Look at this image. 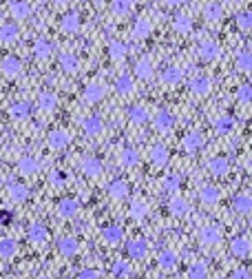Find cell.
Returning <instances> with one entry per match:
<instances>
[{
  "instance_id": "cell-1",
  "label": "cell",
  "mask_w": 252,
  "mask_h": 279,
  "mask_svg": "<svg viewBox=\"0 0 252 279\" xmlns=\"http://www.w3.org/2000/svg\"><path fill=\"white\" fill-rule=\"evenodd\" d=\"M188 89H190L193 96L203 98V96H208V93L212 91V82H210V78H208L206 73H195L193 78L188 80Z\"/></svg>"
},
{
  "instance_id": "cell-2",
  "label": "cell",
  "mask_w": 252,
  "mask_h": 279,
  "mask_svg": "<svg viewBox=\"0 0 252 279\" xmlns=\"http://www.w3.org/2000/svg\"><path fill=\"white\" fill-rule=\"evenodd\" d=\"M153 129L157 131V133H161V135L170 133V131L175 129V117H173V113H170L168 109H159V111L153 115Z\"/></svg>"
},
{
  "instance_id": "cell-3",
  "label": "cell",
  "mask_w": 252,
  "mask_h": 279,
  "mask_svg": "<svg viewBox=\"0 0 252 279\" xmlns=\"http://www.w3.org/2000/svg\"><path fill=\"white\" fill-rule=\"evenodd\" d=\"M80 129H82V133L87 135V138H98V135H102V131H104V122H102V117L100 115L91 113V115L82 117Z\"/></svg>"
},
{
  "instance_id": "cell-4",
  "label": "cell",
  "mask_w": 252,
  "mask_h": 279,
  "mask_svg": "<svg viewBox=\"0 0 252 279\" xmlns=\"http://www.w3.org/2000/svg\"><path fill=\"white\" fill-rule=\"evenodd\" d=\"M197 237H199V242H202L203 246H217V244H221L223 233H221L219 226L208 224V226H202V228H199Z\"/></svg>"
},
{
  "instance_id": "cell-5",
  "label": "cell",
  "mask_w": 252,
  "mask_h": 279,
  "mask_svg": "<svg viewBox=\"0 0 252 279\" xmlns=\"http://www.w3.org/2000/svg\"><path fill=\"white\" fill-rule=\"evenodd\" d=\"M69 133H66L64 129H60V126H55V129L49 131V135H47V146H49L51 151H62L69 146Z\"/></svg>"
},
{
  "instance_id": "cell-6",
  "label": "cell",
  "mask_w": 252,
  "mask_h": 279,
  "mask_svg": "<svg viewBox=\"0 0 252 279\" xmlns=\"http://www.w3.org/2000/svg\"><path fill=\"white\" fill-rule=\"evenodd\" d=\"M104 96H106V89H104L102 82H89L82 91V98L87 105H100L104 100Z\"/></svg>"
},
{
  "instance_id": "cell-7",
  "label": "cell",
  "mask_w": 252,
  "mask_h": 279,
  "mask_svg": "<svg viewBox=\"0 0 252 279\" xmlns=\"http://www.w3.org/2000/svg\"><path fill=\"white\" fill-rule=\"evenodd\" d=\"M106 193L111 200L124 202V200H128V195H131V184H128L126 179H113V182L108 184Z\"/></svg>"
},
{
  "instance_id": "cell-8",
  "label": "cell",
  "mask_w": 252,
  "mask_h": 279,
  "mask_svg": "<svg viewBox=\"0 0 252 279\" xmlns=\"http://www.w3.org/2000/svg\"><path fill=\"white\" fill-rule=\"evenodd\" d=\"M55 213H58V217H62V220H73L80 213V200H75V197H62V200L58 202Z\"/></svg>"
},
{
  "instance_id": "cell-9",
  "label": "cell",
  "mask_w": 252,
  "mask_h": 279,
  "mask_svg": "<svg viewBox=\"0 0 252 279\" xmlns=\"http://www.w3.org/2000/svg\"><path fill=\"white\" fill-rule=\"evenodd\" d=\"M135 78H140L142 82H149V80L155 78V67H153V60L149 56H142L140 60L135 62V69H133Z\"/></svg>"
},
{
  "instance_id": "cell-10",
  "label": "cell",
  "mask_w": 252,
  "mask_h": 279,
  "mask_svg": "<svg viewBox=\"0 0 252 279\" xmlns=\"http://www.w3.org/2000/svg\"><path fill=\"white\" fill-rule=\"evenodd\" d=\"M27 237H29V242L33 246H45L49 242V228H47L45 224H40V222H36V224H31L29 228H27Z\"/></svg>"
},
{
  "instance_id": "cell-11",
  "label": "cell",
  "mask_w": 252,
  "mask_h": 279,
  "mask_svg": "<svg viewBox=\"0 0 252 279\" xmlns=\"http://www.w3.org/2000/svg\"><path fill=\"white\" fill-rule=\"evenodd\" d=\"M80 168H82V173L87 175L89 179H98L100 175L104 173V164L100 158H93V155H87V158L82 160V164H80Z\"/></svg>"
},
{
  "instance_id": "cell-12",
  "label": "cell",
  "mask_w": 252,
  "mask_h": 279,
  "mask_svg": "<svg viewBox=\"0 0 252 279\" xmlns=\"http://www.w3.org/2000/svg\"><path fill=\"white\" fill-rule=\"evenodd\" d=\"M197 195H199V202H202L203 206H215L217 202L221 200V191L217 184H203Z\"/></svg>"
},
{
  "instance_id": "cell-13",
  "label": "cell",
  "mask_w": 252,
  "mask_h": 279,
  "mask_svg": "<svg viewBox=\"0 0 252 279\" xmlns=\"http://www.w3.org/2000/svg\"><path fill=\"white\" fill-rule=\"evenodd\" d=\"M0 69H2L4 78L13 80L22 73V60L18 58V56H4L2 62H0Z\"/></svg>"
},
{
  "instance_id": "cell-14",
  "label": "cell",
  "mask_w": 252,
  "mask_h": 279,
  "mask_svg": "<svg viewBox=\"0 0 252 279\" xmlns=\"http://www.w3.org/2000/svg\"><path fill=\"white\" fill-rule=\"evenodd\" d=\"M230 253L235 255L237 259H248L250 253H252V244H250V237H248V235H239V237L232 239Z\"/></svg>"
},
{
  "instance_id": "cell-15",
  "label": "cell",
  "mask_w": 252,
  "mask_h": 279,
  "mask_svg": "<svg viewBox=\"0 0 252 279\" xmlns=\"http://www.w3.org/2000/svg\"><path fill=\"white\" fill-rule=\"evenodd\" d=\"M208 173L212 175V177H226L228 173H230V160L223 158V155H217V158H210L208 160Z\"/></svg>"
},
{
  "instance_id": "cell-16",
  "label": "cell",
  "mask_w": 252,
  "mask_h": 279,
  "mask_svg": "<svg viewBox=\"0 0 252 279\" xmlns=\"http://www.w3.org/2000/svg\"><path fill=\"white\" fill-rule=\"evenodd\" d=\"M197 56L202 62H212V60H217L221 56V49L215 40H203L197 49Z\"/></svg>"
},
{
  "instance_id": "cell-17",
  "label": "cell",
  "mask_w": 252,
  "mask_h": 279,
  "mask_svg": "<svg viewBox=\"0 0 252 279\" xmlns=\"http://www.w3.org/2000/svg\"><path fill=\"white\" fill-rule=\"evenodd\" d=\"M31 51H33V58L45 62V60H49L53 56V42L47 40V38H38V40H33Z\"/></svg>"
},
{
  "instance_id": "cell-18",
  "label": "cell",
  "mask_w": 252,
  "mask_h": 279,
  "mask_svg": "<svg viewBox=\"0 0 252 279\" xmlns=\"http://www.w3.org/2000/svg\"><path fill=\"white\" fill-rule=\"evenodd\" d=\"M40 168H42L40 160H36L33 155H25V158H20L16 164V171L20 173L22 177H31V175H36Z\"/></svg>"
},
{
  "instance_id": "cell-19",
  "label": "cell",
  "mask_w": 252,
  "mask_h": 279,
  "mask_svg": "<svg viewBox=\"0 0 252 279\" xmlns=\"http://www.w3.org/2000/svg\"><path fill=\"white\" fill-rule=\"evenodd\" d=\"M126 255L131 259H146L149 257V242L144 237H135L126 244Z\"/></svg>"
},
{
  "instance_id": "cell-20",
  "label": "cell",
  "mask_w": 252,
  "mask_h": 279,
  "mask_svg": "<svg viewBox=\"0 0 252 279\" xmlns=\"http://www.w3.org/2000/svg\"><path fill=\"white\" fill-rule=\"evenodd\" d=\"M149 160H151V164H153V168H164L166 164H168V160H170L168 146L166 144H155L153 149H151V153H149Z\"/></svg>"
},
{
  "instance_id": "cell-21",
  "label": "cell",
  "mask_w": 252,
  "mask_h": 279,
  "mask_svg": "<svg viewBox=\"0 0 252 279\" xmlns=\"http://www.w3.org/2000/svg\"><path fill=\"white\" fill-rule=\"evenodd\" d=\"M80 27H82V16L78 11H66L62 18H60V29L64 34H78Z\"/></svg>"
},
{
  "instance_id": "cell-22",
  "label": "cell",
  "mask_w": 252,
  "mask_h": 279,
  "mask_svg": "<svg viewBox=\"0 0 252 279\" xmlns=\"http://www.w3.org/2000/svg\"><path fill=\"white\" fill-rule=\"evenodd\" d=\"M203 142H206V140H203L202 131H188V133L182 138L179 144H182V149L186 151V153H197V151L203 146Z\"/></svg>"
},
{
  "instance_id": "cell-23",
  "label": "cell",
  "mask_w": 252,
  "mask_h": 279,
  "mask_svg": "<svg viewBox=\"0 0 252 279\" xmlns=\"http://www.w3.org/2000/svg\"><path fill=\"white\" fill-rule=\"evenodd\" d=\"M7 195L11 202H27L31 195V191H29V186L22 184V182H9L7 184Z\"/></svg>"
},
{
  "instance_id": "cell-24",
  "label": "cell",
  "mask_w": 252,
  "mask_h": 279,
  "mask_svg": "<svg viewBox=\"0 0 252 279\" xmlns=\"http://www.w3.org/2000/svg\"><path fill=\"white\" fill-rule=\"evenodd\" d=\"M126 117H128V122L142 126V124H146V122L151 120V113H149V109L142 107V105H131L126 109Z\"/></svg>"
},
{
  "instance_id": "cell-25",
  "label": "cell",
  "mask_w": 252,
  "mask_h": 279,
  "mask_svg": "<svg viewBox=\"0 0 252 279\" xmlns=\"http://www.w3.org/2000/svg\"><path fill=\"white\" fill-rule=\"evenodd\" d=\"M58 250H60V255H64V257H75V255L80 253V242L73 237V235L60 237L58 239Z\"/></svg>"
},
{
  "instance_id": "cell-26",
  "label": "cell",
  "mask_w": 252,
  "mask_h": 279,
  "mask_svg": "<svg viewBox=\"0 0 252 279\" xmlns=\"http://www.w3.org/2000/svg\"><path fill=\"white\" fill-rule=\"evenodd\" d=\"M151 34H153V22H151L149 18H137L133 29H131V36L135 38V40H146Z\"/></svg>"
},
{
  "instance_id": "cell-27",
  "label": "cell",
  "mask_w": 252,
  "mask_h": 279,
  "mask_svg": "<svg viewBox=\"0 0 252 279\" xmlns=\"http://www.w3.org/2000/svg\"><path fill=\"white\" fill-rule=\"evenodd\" d=\"M100 235H102V242L106 246H117L124 239V230H122L120 226H104Z\"/></svg>"
},
{
  "instance_id": "cell-28",
  "label": "cell",
  "mask_w": 252,
  "mask_h": 279,
  "mask_svg": "<svg viewBox=\"0 0 252 279\" xmlns=\"http://www.w3.org/2000/svg\"><path fill=\"white\" fill-rule=\"evenodd\" d=\"M128 215H131L135 222L146 220V215H149V202H146L144 197H137V200H133L131 206H128Z\"/></svg>"
},
{
  "instance_id": "cell-29",
  "label": "cell",
  "mask_w": 252,
  "mask_h": 279,
  "mask_svg": "<svg viewBox=\"0 0 252 279\" xmlns=\"http://www.w3.org/2000/svg\"><path fill=\"white\" fill-rule=\"evenodd\" d=\"M115 91L120 93V96H133L135 93V82H133V75H128V73H120L117 75V80H115Z\"/></svg>"
},
{
  "instance_id": "cell-30",
  "label": "cell",
  "mask_w": 252,
  "mask_h": 279,
  "mask_svg": "<svg viewBox=\"0 0 252 279\" xmlns=\"http://www.w3.org/2000/svg\"><path fill=\"white\" fill-rule=\"evenodd\" d=\"M38 109L45 113H51L58 109V93L53 91H42L40 96H38Z\"/></svg>"
},
{
  "instance_id": "cell-31",
  "label": "cell",
  "mask_w": 252,
  "mask_h": 279,
  "mask_svg": "<svg viewBox=\"0 0 252 279\" xmlns=\"http://www.w3.org/2000/svg\"><path fill=\"white\" fill-rule=\"evenodd\" d=\"M232 211H235L237 215H250L252 213V197L248 195V193L235 195V200H232Z\"/></svg>"
},
{
  "instance_id": "cell-32",
  "label": "cell",
  "mask_w": 252,
  "mask_h": 279,
  "mask_svg": "<svg viewBox=\"0 0 252 279\" xmlns=\"http://www.w3.org/2000/svg\"><path fill=\"white\" fill-rule=\"evenodd\" d=\"M137 164H140V153H137V149H133V146H124V149L120 151V167L135 168Z\"/></svg>"
},
{
  "instance_id": "cell-33",
  "label": "cell",
  "mask_w": 252,
  "mask_h": 279,
  "mask_svg": "<svg viewBox=\"0 0 252 279\" xmlns=\"http://www.w3.org/2000/svg\"><path fill=\"white\" fill-rule=\"evenodd\" d=\"M9 11H11V16L16 18V20H27V18L31 16V4L27 2V0H11Z\"/></svg>"
},
{
  "instance_id": "cell-34",
  "label": "cell",
  "mask_w": 252,
  "mask_h": 279,
  "mask_svg": "<svg viewBox=\"0 0 252 279\" xmlns=\"http://www.w3.org/2000/svg\"><path fill=\"white\" fill-rule=\"evenodd\" d=\"M128 56V45L122 40H111L108 42V58L113 60V62H122Z\"/></svg>"
},
{
  "instance_id": "cell-35",
  "label": "cell",
  "mask_w": 252,
  "mask_h": 279,
  "mask_svg": "<svg viewBox=\"0 0 252 279\" xmlns=\"http://www.w3.org/2000/svg\"><path fill=\"white\" fill-rule=\"evenodd\" d=\"M9 115H11L13 120H18V122L27 120V117L31 115V102H27V100L13 102V105L9 107Z\"/></svg>"
},
{
  "instance_id": "cell-36",
  "label": "cell",
  "mask_w": 252,
  "mask_h": 279,
  "mask_svg": "<svg viewBox=\"0 0 252 279\" xmlns=\"http://www.w3.org/2000/svg\"><path fill=\"white\" fill-rule=\"evenodd\" d=\"M212 126H215V131L219 135H228L235 129V120H232L230 113H221V115H217L215 120H212Z\"/></svg>"
},
{
  "instance_id": "cell-37",
  "label": "cell",
  "mask_w": 252,
  "mask_h": 279,
  "mask_svg": "<svg viewBox=\"0 0 252 279\" xmlns=\"http://www.w3.org/2000/svg\"><path fill=\"white\" fill-rule=\"evenodd\" d=\"M182 78H184V69H182V67H175V64L166 67V69L159 73L161 84H177V82H182Z\"/></svg>"
},
{
  "instance_id": "cell-38",
  "label": "cell",
  "mask_w": 252,
  "mask_h": 279,
  "mask_svg": "<svg viewBox=\"0 0 252 279\" xmlns=\"http://www.w3.org/2000/svg\"><path fill=\"white\" fill-rule=\"evenodd\" d=\"M18 25L13 22H0V42L2 45H11V42L18 40Z\"/></svg>"
},
{
  "instance_id": "cell-39",
  "label": "cell",
  "mask_w": 252,
  "mask_h": 279,
  "mask_svg": "<svg viewBox=\"0 0 252 279\" xmlns=\"http://www.w3.org/2000/svg\"><path fill=\"white\" fill-rule=\"evenodd\" d=\"M221 16H223V7L219 2H215V0L203 7V20L210 22V25H217V22L221 20Z\"/></svg>"
},
{
  "instance_id": "cell-40",
  "label": "cell",
  "mask_w": 252,
  "mask_h": 279,
  "mask_svg": "<svg viewBox=\"0 0 252 279\" xmlns=\"http://www.w3.org/2000/svg\"><path fill=\"white\" fill-rule=\"evenodd\" d=\"M168 211H170V215H175V217H184L186 213L190 211V204L184 197H179V195H173L168 200Z\"/></svg>"
},
{
  "instance_id": "cell-41",
  "label": "cell",
  "mask_w": 252,
  "mask_h": 279,
  "mask_svg": "<svg viewBox=\"0 0 252 279\" xmlns=\"http://www.w3.org/2000/svg\"><path fill=\"white\" fill-rule=\"evenodd\" d=\"M58 62L64 73H78V69H80V58L75 54H60Z\"/></svg>"
},
{
  "instance_id": "cell-42",
  "label": "cell",
  "mask_w": 252,
  "mask_h": 279,
  "mask_svg": "<svg viewBox=\"0 0 252 279\" xmlns=\"http://www.w3.org/2000/svg\"><path fill=\"white\" fill-rule=\"evenodd\" d=\"M157 266L161 268V271H173L175 266H177V253L175 250H161V253L157 255Z\"/></svg>"
},
{
  "instance_id": "cell-43",
  "label": "cell",
  "mask_w": 252,
  "mask_h": 279,
  "mask_svg": "<svg viewBox=\"0 0 252 279\" xmlns=\"http://www.w3.org/2000/svg\"><path fill=\"white\" fill-rule=\"evenodd\" d=\"M173 29L182 36H188L190 31H193V20H190L186 13H177V16L173 18Z\"/></svg>"
},
{
  "instance_id": "cell-44",
  "label": "cell",
  "mask_w": 252,
  "mask_h": 279,
  "mask_svg": "<svg viewBox=\"0 0 252 279\" xmlns=\"http://www.w3.org/2000/svg\"><path fill=\"white\" fill-rule=\"evenodd\" d=\"M184 184V177L179 173H170V175H166L164 179H161V191L164 193H175L179 186Z\"/></svg>"
},
{
  "instance_id": "cell-45",
  "label": "cell",
  "mask_w": 252,
  "mask_h": 279,
  "mask_svg": "<svg viewBox=\"0 0 252 279\" xmlns=\"http://www.w3.org/2000/svg\"><path fill=\"white\" fill-rule=\"evenodd\" d=\"M235 67H237V71H241V73H250L252 71V54L250 51H239V54L235 56Z\"/></svg>"
},
{
  "instance_id": "cell-46",
  "label": "cell",
  "mask_w": 252,
  "mask_h": 279,
  "mask_svg": "<svg viewBox=\"0 0 252 279\" xmlns=\"http://www.w3.org/2000/svg\"><path fill=\"white\" fill-rule=\"evenodd\" d=\"M133 11V0H113L111 2V13L117 18H124Z\"/></svg>"
},
{
  "instance_id": "cell-47",
  "label": "cell",
  "mask_w": 252,
  "mask_h": 279,
  "mask_svg": "<svg viewBox=\"0 0 252 279\" xmlns=\"http://www.w3.org/2000/svg\"><path fill=\"white\" fill-rule=\"evenodd\" d=\"M111 273H113V275H115L117 279H126V277L133 275V266L126 262V259H117V262H113Z\"/></svg>"
},
{
  "instance_id": "cell-48",
  "label": "cell",
  "mask_w": 252,
  "mask_h": 279,
  "mask_svg": "<svg viewBox=\"0 0 252 279\" xmlns=\"http://www.w3.org/2000/svg\"><path fill=\"white\" fill-rule=\"evenodd\" d=\"M18 250V244L11 237H0V259H11Z\"/></svg>"
},
{
  "instance_id": "cell-49",
  "label": "cell",
  "mask_w": 252,
  "mask_h": 279,
  "mask_svg": "<svg viewBox=\"0 0 252 279\" xmlns=\"http://www.w3.org/2000/svg\"><path fill=\"white\" fill-rule=\"evenodd\" d=\"M206 275H208L206 262H193L188 266V279H206Z\"/></svg>"
},
{
  "instance_id": "cell-50",
  "label": "cell",
  "mask_w": 252,
  "mask_h": 279,
  "mask_svg": "<svg viewBox=\"0 0 252 279\" xmlns=\"http://www.w3.org/2000/svg\"><path fill=\"white\" fill-rule=\"evenodd\" d=\"M235 98H237V102H239L241 107H248L250 102H252V87H250L248 82H246V84H241V87L237 89Z\"/></svg>"
},
{
  "instance_id": "cell-51",
  "label": "cell",
  "mask_w": 252,
  "mask_h": 279,
  "mask_svg": "<svg viewBox=\"0 0 252 279\" xmlns=\"http://www.w3.org/2000/svg\"><path fill=\"white\" fill-rule=\"evenodd\" d=\"M235 25L239 27L241 31H250V29H252V13L248 11V9L239 11V13L235 16Z\"/></svg>"
},
{
  "instance_id": "cell-52",
  "label": "cell",
  "mask_w": 252,
  "mask_h": 279,
  "mask_svg": "<svg viewBox=\"0 0 252 279\" xmlns=\"http://www.w3.org/2000/svg\"><path fill=\"white\" fill-rule=\"evenodd\" d=\"M49 184H51V186H55V188L64 186V184H66V173L60 171V168H53V171L49 173Z\"/></svg>"
},
{
  "instance_id": "cell-53",
  "label": "cell",
  "mask_w": 252,
  "mask_h": 279,
  "mask_svg": "<svg viewBox=\"0 0 252 279\" xmlns=\"http://www.w3.org/2000/svg\"><path fill=\"white\" fill-rule=\"evenodd\" d=\"M78 279H100V273L95 271V268H84L78 275Z\"/></svg>"
},
{
  "instance_id": "cell-54",
  "label": "cell",
  "mask_w": 252,
  "mask_h": 279,
  "mask_svg": "<svg viewBox=\"0 0 252 279\" xmlns=\"http://www.w3.org/2000/svg\"><path fill=\"white\" fill-rule=\"evenodd\" d=\"M232 279H252L250 277V271L246 266H241V268H237L235 273H232Z\"/></svg>"
},
{
  "instance_id": "cell-55",
  "label": "cell",
  "mask_w": 252,
  "mask_h": 279,
  "mask_svg": "<svg viewBox=\"0 0 252 279\" xmlns=\"http://www.w3.org/2000/svg\"><path fill=\"white\" fill-rule=\"evenodd\" d=\"M11 220H13V213L11 211H0V226L11 224Z\"/></svg>"
},
{
  "instance_id": "cell-56",
  "label": "cell",
  "mask_w": 252,
  "mask_h": 279,
  "mask_svg": "<svg viewBox=\"0 0 252 279\" xmlns=\"http://www.w3.org/2000/svg\"><path fill=\"white\" fill-rule=\"evenodd\" d=\"M168 7H179V4H184V0H164Z\"/></svg>"
},
{
  "instance_id": "cell-57",
  "label": "cell",
  "mask_w": 252,
  "mask_h": 279,
  "mask_svg": "<svg viewBox=\"0 0 252 279\" xmlns=\"http://www.w3.org/2000/svg\"><path fill=\"white\" fill-rule=\"evenodd\" d=\"M51 2H53L55 7H64V4H69L71 0H51Z\"/></svg>"
},
{
  "instance_id": "cell-58",
  "label": "cell",
  "mask_w": 252,
  "mask_h": 279,
  "mask_svg": "<svg viewBox=\"0 0 252 279\" xmlns=\"http://www.w3.org/2000/svg\"><path fill=\"white\" fill-rule=\"evenodd\" d=\"M36 279H51V277H47V275H40V277H36Z\"/></svg>"
}]
</instances>
